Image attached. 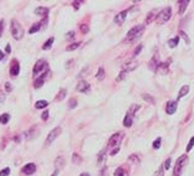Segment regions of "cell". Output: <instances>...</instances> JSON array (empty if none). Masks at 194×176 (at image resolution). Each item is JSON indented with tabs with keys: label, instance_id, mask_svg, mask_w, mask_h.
I'll use <instances>...</instances> for the list:
<instances>
[{
	"label": "cell",
	"instance_id": "cell-1",
	"mask_svg": "<svg viewBox=\"0 0 194 176\" xmlns=\"http://www.w3.org/2000/svg\"><path fill=\"white\" fill-rule=\"evenodd\" d=\"M144 30H145V25H137V26H134V28L127 32L126 40H127V41H135L136 38H138V37L142 36V34H144Z\"/></svg>",
	"mask_w": 194,
	"mask_h": 176
},
{
	"label": "cell",
	"instance_id": "cell-2",
	"mask_svg": "<svg viewBox=\"0 0 194 176\" xmlns=\"http://www.w3.org/2000/svg\"><path fill=\"white\" fill-rule=\"evenodd\" d=\"M11 35L15 40H21L24 36V29L17 20H11Z\"/></svg>",
	"mask_w": 194,
	"mask_h": 176
},
{
	"label": "cell",
	"instance_id": "cell-3",
	"mask_svg": "<svg viewBox=\"0 0 194 176\" xmlns=\"http://www.w3.org/2000/svg\"><path fill=\"white\" fill-rule=\"evenodd\" d=\"M187 161H188L187 155H182V156H179V158H178V160L176 161L174 169H173V176H180V175H182V172H183V168L186 166Z\"/></svg>",
	"mask_w": 194,
	"mask_h": 176
},
{
	"label": "cell",
	"instance_id": "cell-4",
	"mask_svg": "<svg viewBox=\"0 0 194 176\" xmlns=\"http://www.w3.org/2000/svg\"><path fill=\"white\" fill-rule=\"evenodd\" d=\"M171 16H172V9L170 8V6H167L166 9H163L160 14L157 15V18H156V21H157V24H164V22H167L168 20L171 19Z\"/></svg>",
	"mask_w": 194,
	"mask_h": 176
},
{
	"label": "cell",
	"instance_id": "cell-5",
	"mask_svg": "<svg viewBox=\"0 0 194 176\" xmlns=\"http://www.w3.org/2000/svg\"><path fill=\"white\" fill-rule=\"evenodd\" d=\"M61 133H62V128L61 127H56L55 129L51 130L49 134H48V137H47V139H46V145H51V144H52Z\"/></svg>",
	"mask_w": 194,
	"mask_h": 176
},
{
	"label": "cell",
	"instance_id": "cell-6",
	"mask_svg": "<svg viewBox=\"0 0 194 176\" xmlns=\"http://www.w3.org/2000/svg\"><path fill=\"white\" fill-rule=\"evenodd\" d=\"M122 137H124V134L122 133H116V134H114L113 137L109 139V148H113V146H116L118 145L119 146V144H120V141H121V139H122Z\"/></svg>",
	"mask_w": 194,
	"mask_h": 176
},
{
	"label": "cell",
	"instance_id": "cell-7",
	"mask_svg": "<svg viewBox=\"0 0 194 176\" xmlns=\"http://www.w3.org/2000/svg\"><path fill=\"white\" fill-rule=\"evenodd\" d=\"M46 68V61H43V60H38L36 63H35V67H33V76H37L38 73H41L43 70Z\"/></svg>",
	"mask_w": 194,
	"mask_h": 176
},
{
	"label": "cell",
	"instance_id": "cell-8",
	"mask_svg": "<svg viewBox=\"0 0 194 176\" xmlns=\"http://www.w3.org/2000/svg\"><path fill=\"white\" fill-rule=\"evenodd\" d=\"M127 14H129V10H122V11H120L119 14H116V16L114 18V22L118 24V25H122V24L125 22V20H126Z\"/></svg>",
	"mask_w": 194,
	"mask_h": 176
},
{
	"label": "cell",
	"instance_id": "cell-9",
	"mask_svg": "<svg viewBox=\"0 0 194 176\" xmlns=\"http://www.w3.org/2000/svg\"><path fill=\"white\" fill-rule=\"evenodd\" d=\"M75 89L78 91V92H82V93H88L90 91V85L87 82V81H79L78 83H77V87Z\"/></svg>",
	"mask_w": 194,
	"mask_h": 176
},
{
	"label": "cell",
	"instance_id": "cell-10",
	"mask_svg": "<svg viewBox=\"0 0 194 176\" xmlns=\"http://www.w3.org/2000/svg\"><path fill=\"white\" fill-rule=\"evenodd\" d=\"M176 111H177V102L170 101V102L166 104V113H167V114L172 115V114L176 113Z\"/></svg>",
	"mask_w": 194,
	"mask_h": 176
},
{
	"label": "cell",
	"instance_id": "cell-11",
	"mask_svg": "<svg viewBox=\"0 0 194 176\" xmlns=\"http://www.w3.org/2000/svg\"><path fill=\"white\" fill-rule=\"evenodd\" d=\"M19 73H20V65L17 63L16 60H14V62H12V65L10 67V76L11 77H16Z\"/></svg>",
	"mask_w": 194,
	"mask_h": 176
},
{
	"label": "cell",
	"instance_id": "cell-12",
	"mask_svg": "<svg viewBox=\"0 0 194 176\" xmlns=\"http://www.w3.org/2000/svg\"><path fill=\"white\" fill-rule=\"evenodd\" d=\"M25 175H32L35 171H36V165L33 164V162H30V164H26L24 168H22V170H21Z\"/></svg>",
	"mask_w": 194,
	"mask_h": 176
},
{
	"label": "cell",
	"instance_id": "cell-13",
	"mask_svg": "<svg viewBox=\"0 0 194 176\" xmlns=\"http://www.w3.org/2000/svg\"><path fill=\"white\" fill-rule=\"evenodd\" d=\"M136 67H137V62H136V61H134V60H130V61H127V62H125V63H124L122 68H124V71L130 72V71H134V70L136 68Z\"/></svg>",
	"mask_w": 194,
	"mask_h": 176
},
{
	"label": "cell",
	"instance_id": "cell-14",
	"mask_svg": "<svg viewBox=\"0 0 194 176\" xmlns=\"http://www.w3.org/2000/svg\"><path fill=\"white\" fill-rule=\"evenodd\" d=\"M48 76V71H46L41 77H38V78H36L35 79V88H40L41 86H43V83H45V79H46V77Z\"/></svg>",
	"mask_w": 194,
	"mask_h": 176
},
{
	"label": "cell",
	"instance_id": "cell-15",
	"mask_svg": "<svg viewBox=\"0 0 194 176\" xmlns=\"http://www.w3.org/2000/svg\"><path fill=\"white\" fill-rule=\"evenodd\" d=\"M160 63H161V62L158 61V56H157V55H154V56L152 57V60L150 61V65H148V66H150V68H151L152 71H156V70L158 68Z\"/></svg>",
	"mask_w": 194,
	"mask_h": 176
},
{
	"label": "cell",
	"instance_id": "cell-16",
	"mask_svg": "<svg viewBox=\"0 0 194 176\" xmlns=\"http://www.w3.org/2000/svg\"><path fill=\"white\" fill-rule=\"evenodd\" d=\"M35 14H36V15H38V16L47 18V14H48V8H45V6H38V8H36V10H35Z\"/></svg>",
	"mask_w": 194,
	"mask_h": 176
},
{
	"label": "cell",
	"instance_id": "cell-17",
	"mask_svg": "<svg viewBox=\"0 0 194 176\" xmlns=\"http://www.w3.org/2000/svg\"><path fill=\"white\" fill-rule=\"evenodd\" d=\"M132 123H134V115H132V114H130V113L127 112L126 117L124 118V127H126V128H130V127L132 125Z\"/></svg>",
	"mask_w": 194,
	"mask_h": 176
},
{
	"label": "cell",
	"instance_id": "cell-18",
	"mask_svg": "<svg viewBox=\"0 0 194 176\" xmlns=\"http://www.w3.org/2000/svg\"><path fill=\"white\" fill-rule=\"evenodd\" d=\"M37 135V127H32L30 130L26 131V139L30 140V139H33Z\"/></svg>",
	"mask_w": 194,
	"mask_h": 176
},
{
	"label": "cell",
	"instance_id": "cell-19",
	"mask_svg": "<svg viewBox=\"0 0 194 176\" xmlns=\"http://www.w3.org/2000/svg\"><path fill=\"white\" fill-rule=\"evenodd\" d=\"M188 4H189V0H183V2H179V14L183 15L186 9L188 8Z\"/></svg>",
	"mask_w": 194,
	"mask_h": 176
},
{
	"label": "cell",
	"instance_id": "cell-20",
	"mask_svg": "<svg viewBox=\"0 0 194 176\" xmlns=\"http://www.w3.org/2000/svg\"><path fill=\"white\" fill-rule=\"evenodd\" d=\"M188 92H189V86H188V85L183 86L182 88H180L179 93H178V99H180V98H183L184 96H187V94H188Z\"/></svg>",
	"mask_w": 194,
	"mask_h": 176
},
{
	"label": "cell",
	"instance_id": "cell-21",
	"mask_svg": "<svg viewBox=\"0 0 194 176\" xmlns=\"http://www.w3.org/2000/svg\"><path fill=\"white\" fill-rule=\"evenodd\" d=\"M55 165H56V170H61L63 166H64V159L62 156L57 158L56 161H55Z\"/></svg>",
	"mask_w": 194,
	"mask_h": 176
},
{
	"label": "cell",
	"instance_id": "cell-22",
	"mask_svg": "<svg viewBox=\"0 0 194 176\" xmlns=\"http://www.w3.org/2000/svg\"><path fill=\"white\" fill-rule=\"evenodd\" d=\"M38 30H41V22H36V24H33L31 28H30V30H29V34H35V32H37Z\"/></svg>",
	"mask_w": 194,
	"mask_h": 176
},
{
	"label": "cell",
	"instance_id": "cell-23",
	"mask_svg": "<svg viewBox=\"0 0 194 176\" xmlns=\"http://www.w3.org/2000/svg\"><path fill=\"white\" fill-rule=\"evenodd\" d=\"M53 42H55V37H49V38L47 40V41L45 42V45L42 46V48H43V50H49L51 47H52Z\"/></svg>",
	"mask_w": 194,
	"mask_h": 176
},
{
	"label": "cell",
	"instance_id": "cell-24",
	"mask_svg": "<svg viewBox=\"0 0 194 176\" xmlns=\"http://www.w3.org/2000/svg\"><path fill=\"white\" fill-rule=\"evenodd\" d=\"M66 96H67V89L62 88V89H61V91L58 92V94H57L56 99H57V101H63L64 98H66Z\"/></svg>",
	"mask_w": 194,
	"mask_h": 176
},
{
	"label": "cell",
	"instance_id": "cell-25",
	"mask_svg": "<svg viewBox=\"0 0 194 176\" xmlns=\"http://www.w3.org/2000/svg\"><path fill=\"white\" fill-rule=\"evenodd\" d=\"M178 42H179V37H178V36H176V37L171 38L170 41H168V46H170L171 48H174V47L178 45Z\"/></svg>",
	"mask_w": 194,
	"mask_h": 176
},
{
	"label": "cell",
	"instance_id": "cell-26",
	"mask_svg": "<svg viewBox=\"0 0 194 176\" xmlns=\"http://www.w3.org/2000/svg\"><path fill=\"white\" fill-rule=\"evenodd\" d=\"M47 105H48L47 101H37L36 104H35V108H37V109H42V108H46Z\"/></svg>",
	"mask_w": 194,
	"mask_h": 176
},
{
	"label": "cell",
	"instance_id": "cell-27",
	"mask_svg": "<svg viewBox=\"0 0 194 176\" xmlns=\"http://www.w3.org/2000/svg\"><path fill=\"white\" fill-rule=\"evenodd\" d=\"M142 98H144L150 104H154V98L151 96V94H148V93H144V94H142Z\"/></svg>",
	"mask_w": 194,
	"mask_h": 176
},
{
	"label": "cell",
	"instance_id": "cell-28",
	"mask_svg": "<svg viewBox=\"0 0 194 176\" xmlns=\"http://www.w3.org/2000/svg\"><path fill=\"white\" fill-rule=\"evenodd\" d=\"M114 176H127V172L125 171L124 168H118L114 172Z\"/></svg>",
	"mask_w": 194,
	"mask_h": 176
},
{
	"label": "cell",
	"instance_id": "cell-29",
	"mask_svg": "<svg viewBox=\"0 0 194 176\" xmlns=\"http://www.w3.org/2000/svg\"><path fill=\"white\" fill-rule=\"evenodd\" d=\"M104 77H105V71L103 67H100V68L98 70V73H97V78L99 81H101V79H104Z\"/></svg>",
	"mask_w": 194,
	"mask_h": 176
},
{
	"label": "cell",
	"instance_id": "cell-30",
	"mask_svg": "<svg viewBox=\"0 0 194 176\" xmlns=\"http://www.w3.org/2000/svg\"><path fill=\"white\" fill-rule=\"evenodd\" d=\"M72 160H73L74 164H81V162H82V156H81L79 154L74 153V154H73V156H72Z\"/></svg>",
	"mask_w": 194,
	"mask_h": 176
},
{
	"label": "cell",
	"instance_id": "cell-31",
	"mask_svg": "<svg viewBox=\"0 0 194 176\" xmlns=\"http://www.w3.org/2000/svg\"><path fill=\"white\" fill-rule=\"evenodd\" d=\"M154 12H156V11H151L150 12V14H148V16H147V19H146V21H145V24H150L151 21H153V20H156V16H154V15H156V14H154Z\"/></svg>",
	"mask_w": 194,
	"mask_h": 176
},
{
	"label": "cell",
	"instance_id": "cell-32",
	"mask_svg": "<svg viewBox=\"0 0 194 176\" xmlns=\"http://www.w3.org/2000/svg\"><path fill=\"white\" fill-rule=\"evenodd\" d=\"M9 119H10V115L8 113H4L3 115H0V123H2V124H6L8 121H9Z\"/></svg>",
	"mask_w": 194,
	"mask_h": 176
},
{
	"label": "cell",
	"instance_id": "cell-33",
	"mask_svg": "<svg viewBox=\"0 0 194 176\" xmlns=\"http://www.w3.org/2000/svg\"><path fill=\"white\" fill-rule=\"evenodd\" d=\"M127 73H129L127 71H124V70H122V71L120 72V75H119L118 77H116V82H121V81H122L124 78H126V76H127Z\"/></svg>",
	"mask_w": 194,
	"mask_h": 176
},
{
	"label": "cell",
	"instance_id": "cell-34",
	"mask_svg": "<svg viewBox=\"0 0 194 176\" xmlns=\"http://www.w3.org/2000/svg\"><path fill=\"white\" fill-rule=\"evenodd\" d=\"M81 46V42H74V44H71V45H68L67 46V51H73V50H75V48H78Z\"/></svg>",
	"mask_w": 194,
	"mask_h": 176
},
{
	"label": "cell",
	"instance_id": "cell-35",
	"mask_svg": "<svg viewBox=\"0 0 194 176\" xmlns=\"http://www.w3.org/2000/svg\"><path fill=\"white\" fill-rule=\"evenodd\" d=\"M193 146H194V137L190 138V140H189V143H188V145H187V153H189V151L192 150Z\"/></svg>",
	"mask_w": 194,
	"mask_h": 176
},
{
	"label": "cell",
	"instance_id": "cell-36",
	"mask_svg": "<svg viewBox=\"0 0 194 176\" xmlns=\"http://www.w3.org/2000/svg\"><path fill=\"white\" fill-rule=\"evenodd\" d=\"M68 107H69V109H73V108H75V107H77V99H75V98H71Z\"/></svg>",
	"mask_w": 194,
	"mask_h": 176
},
{
	"label": "cell",
	"instance_id": "cell-37",
	"mask_svg": "<svg viewBox=\"0 0 194 176\" xmlns=\"http://www.w3.org/2000/svg\"><path fill=\"white\" fill-rule=\"evenodd\" d=\"M161 140H162L161 138H157L156 140L153 141V148H154V149H160V148H161Z\"/></svg>",
	"mask_w": 194,
	"mask_h": 176
},
{
	"label": "cell",
	"instance_id": "cell-38",
	"mask_svg": "<svg viewBox=\"0 0 194 176\" xmlns=\"http://www.w3.org/2000/svg\"><path fill=\"white\" fill-rule=\"evenodd\" d=\"M171 162H172V160H171V158H168L166 161H164V164H163V168H164V170H168L170 169V166H171Z\"/></svg>",
	"mask_w": 194,
	"mask_h": 176
},
{
	"label": "cell",
	"instance_id": "cell-39",
	"mask_svg": "<svg viewBox=\"0 0 194 176\" xmlns=\"http://www.w3.org/2000/svg\"><path fill=\"white\" fill-rule=\"evenodd\" d=\"M9 174H10L9 168H5V169H3L2 171H0V176H9Z\"/></svg>",
	"mask_w": 194,
	"mask_h": 176
},
{
	"label": "cell",
	"instance_id": "cell-40",
	"mask_svg": "<svg viewBox=\"0 0 194 176\" xmlns=\"http://www.w3.org/2000/svg\"><path fill=\"white\" fill-rule=\"evenodd\" d=\"M81 31H82V34H87V32L89 31V28H88V25H85V24H82V25H81Z\"/></svg>",
	"mask_w": 194,
	"mask_h": 176
},
{
	"label": "cell",
	"instance_id": "cell-41",
	"mask_svg": "<svg viewBox=\"0 0 194 176\" xmlns=\"http://www.w3.org/2000/svg\"><path fill=\"white\" fill-rule=\"evenodd\" d=\"M163 171H164V168H163V165H161L160 169H158V171L154 174V176H163V174H164Z\"/></svg>",
	"mask_w": 194,
	"mask_h": 176
},
{
	"label": "cell",
	"instance_id": "cell-42",
	"mask_svg": "<svg viewBox=\"0 0 194 176\" xmlns=\"http://www.w3.org/2000/svg\"><path fill=\"white\" fill-rule=\"evenodd\" d=\"M129 160H130V161H134L135 164L140 162V159H138V156H136V155H131L130 158H129Z\"/></svg>",
	"mask_w": 194,
	"mask_h": 176
},
{
	"label": "cell",
	"instance_id": "cell-43",
	"mask_svg": "<svg viewBox=\"0 0 194 176\" xmlns=\"http://www.w3.org/2000/svg\"><path fill=\"white\" fill-rule=\"evenodd\" d=\"M179 34H180V36H182V37H183V38L186 40V41H187V44H189V42H190V40H189V37L187 36V34H186L184 31H180Z\"/></svg>",
	"mask_w": 194,
	"mask_h": 176
},
{
	"label": "cell",
	"instance_id": "cell-44",
	"mask_svg": "<svg viewBox=\"0 0 194 176\" xmlns=\"http://www.w3.org/2000/svg\"><path fill=\"white\" fill-rule=\"evenodd\" d=\"M40 22H41V29H45L47 26V22H48V18H43V20Z\"/></svg>",
	"mask_w": 194,
	"mask_h": 176
},
{
	"label": "cell",
	"instance_id": "cell-45",
	"mask_svg": "<svg viewBox=\"0 0 194 176\" xmlns=\"http://www.w3.org/2000/svg\"><path fill=\"white\" fill-rule=\"evenodd\" d=\"M5 93L4 92H2V91H0V104H3L4 102H5Z\"/></svg>",
	"mask_w": 194,
	"mask_h": 176
},
{
	"label": "cell",
	"instance_id": "cell-46",
	"mask_svg": "<svg viewBox=\"0 0 194 176\" xmlns=\"http://www.w3.org/2000/svg\"><path fill=\"white\" fill-rule=\"evenodd\" d=\"M74 36H75V34H74V31H69L68 34H67V40H73L74 38Z\"/></svg>",
	"mask_w": 194,
	"mask_h": 176
},
{
	"label": "cell",
	"instance_id": "cell-47",
	"mask_svg": "<svg viewBox=\"0 0 194 176\" xmlns=\"http://www.w3.org/2000/svg\"><path fill=\"white\" fill-rule=\"evenodd\" d=\"M48 115H49V112H48V111H45V112L42 113V115H41L42 120H47V119H48Z\"/></svg>",
	"mask_w": 194,
	"mask_h": 176
},
{
	"label": "cell",
	"instance_id": "cell-48",
	"mask_svg": "<svg viewBox=\"0 0 194 176\" xmlns=\"http://www.w3.org/2000/svg\"><path fill=\"white\" fill-rule=\"evenodd\" d=\"M100 176H108V168H103L101 171H100Z\"/></svg>",
	"mask_w": 194,
	"mask_h": 176
},
{
	"label": "cell",
	"instance_id": "cell-49",
	"mask_svg": "<svg viewBox=\"0 0 194 176\" xmlns=\"http://www.w3.org/2000/svg\"><path fill=\"white\" fill-rule=\"evenodd\" d=\"M141 50H142V45H138V46H137V48H136V50H135V52H134V57L138 55Z\"/></svg>",
	"mask_w": 194,
	"mask_h": 176
},
{
	"label": "cell",
	"instance_id": "cell-50",
	"mask_svg": "<svg viewBox=\"0 0 194 176\" xmlns=\"http://www.w3.org/2000/svg\"><path fill=\"white\" fill-rule=\"evenodd\" d=\"M3 30H4V20H0V36L3 35Z\"/></svg>",
	"mask_w": 194,
	"mask_h": 176
},
{
	"label": "cell",
	"instance_id": "cell-51",
	"mask_svg": "<svg viewBox=\"0 0 194 176\" xmlns=\"http://www.w3.org/2000/svg\"><path fill=\"white\" fill-rule=\"evenodd\" d=\"M5 89H6V92H11L12 87H11V85H10L9 82H6V83H5Z\"/></svg>",
	"mask_w": 194,
	"mask_h": 176
},
{
	"label": "cell",
	"instance_id": "cell-52",
	"mask_svg": "<svg viewBox=\"0 0 194 176\" xmlns=\"http://www.w3.org/2000/svg\"><path fill=\"white\" fill-rule=\"evenodd\" d=\"M118 151H119V146H116V149H114V150L110 153V155H116V154H118Z\"/></svg>",
	"mask_w": 194,
	"mask_h": 176
},
{
	"label": "cell",
	"instance_id": "cell-53",
	"mask_svg": "<svg viewBox=\"0 0 194 176\" xmlns=\"http://www.w3.org/2000/svg\"><path fill=\"white\" fill-rule=\"evenodd\" d=\"M72 4H73V6H74V9H78V8H79V4H81V2H73Z\"/></svg>",
	"mask_w": 194,
	"mask_h": 176
},
{
	"label": "cell",
	"instance_id": "cell-54",
	"mask_svg": "<svg viewBox=\"0 0 194 176\" xmlns=\"http://www.w3.org/2000/svg\"><path fill=\"white\" fill-rule=\"evenodd\" d=\"M68 65H66V67H67V68H69V67H71V65H73V60H69L68 62H67Z\"/></svg>",
	"mask_w": 194,
	"mask_h": 176
},
{
	"label": "cell",
	"instance_id": "cell-55",
	"mask_svg": "<svg viewBox=\"0 0 194 176\" xmlns=\"http://www.w3.org/2000/svg\"><path fill=\"white\" fill-rule=\"evenodd\" d=\"M58 172H59V170H55V171H53V174L51 175V176H58Z\"/></svg>",
	"mask_w": 194,
	"mask_h": 176
},
{
	"label": "cell",
	"instance_id": "cell-56",
	"mask_svg": "<svg viewBox=\"0 0 194 176\" xmlns=\"http://www.w3.org/2000/svg\"><path fill=\"white\" fill-rule=\"evenodd\" d=\"M5 51H6L8 53H10V51H11V48H10V45H8V46H6V48H5Z\"/></svg>",
	"mask_w": 194,
	"mask_h": 176
},
{
	"label": "cell",
	"instance_id": "cell-57",
	"mask_svg": "<svg viewBox=\"0 0 194 176\" xmlns=\"http://www.w3.org/2000/svg\"><path fill=\"white\" fill-rule=\"evenodd\" d=\"M3 57H4V53H3V51H2V50H0V61L3 60Z\"/></svg>",
	"mask_w": 194,
	"mask_h": 176
},
{
	"label": "cell",
	"instance_id": "cell-58",
	"mask_svg": "<svg viewBox=\"0 0 194 176\" xmlns=\"http://www.w3.org/2000/svg\"><path fill=\"white\" fill-rule=\"evenodd\" d=\"M79 176H90V174H88V172H82Z\"/></svg>",
	"mask_w": 194,
	"mask_h": 176
}]
</instances>
